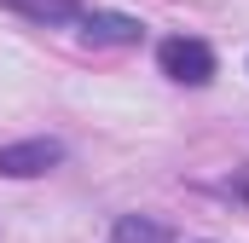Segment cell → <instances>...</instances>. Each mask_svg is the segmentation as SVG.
Returning <instances> with one entry per match:
<instances>
[{"instance_id": "obj_3", "label": "cell", "mask_w": 249, "mask_h": 243, "mask_svg": "<svg viewBox=\"0 0 249 243\" xmlns=\"http://www.w3.org/2000/svg\"><path fill=\"white\" fill-rule=\"evenodd\" d=\"M81 29H87V41H99V47H133L145 29H139V17H122V12H81Z\"/></svg>"}, {"instance_id": "obj_4", "label": "cell", "mask_w": 249, "mask_h": 243, "mask_svg": "<svg viewBox=\"0 0 249 243\" xmlns=\"http://www.w3.org/2000/svg\"><path fill=\"white\" fill-rule=\"evenodd\" d=\"M110 243H174V232L162 220H151V214H122L116 232H110Z\"/></svg>"}, {"instance_id": "obj_1", "label": "cell", "mask_w": 249, "mask_h": 243, "mask_svg": "<svg viewBox=\"0 0 249 243\" xmlns=\"http://www.w3.org/2000/svg\"><path fill=\"white\" fill-rule=\"evenodd\" d=\"M157 64H162V75L180 81V87H203V81H214V52H209L203 41H191V35L162 41V47H157Z\"/></svg>"}, {"instance_id": "obj_5", "label": "cell", "mask_w": 249, "mask_h": 243, "mask_svg": "<svg viewBox=\"0 0 249 243\" xmlns=\"http://www.w3.org/2000/svg\"><path fill=\"white\" fill-rule=\"evenodd\" d=\"M18 17H35V23H70V17H81V6L75 0H6Z\"/></svg>"}, {"instance_id": "obj_2", "label": "cell", "mask_w": 249, "mask_h": 243, "mask_svg": "<svg viewBox=\"0 0 249 243\" xmlns=\"http://www.w3.org/2000/svg\"><path fill=\"white\" fill-rule=\"evenodd\" d=\"M64 162L58 139H18V145H0V180H35L47 168Z\"/></svg>"}]
</instances>
